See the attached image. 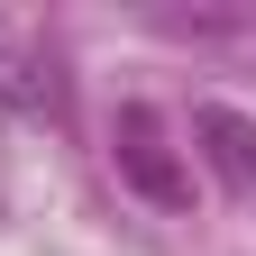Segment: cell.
<instances>
[{"mask_svg":"<svg viewBox=\"0 0 256 256\" xmlns=\"http://www.w3.org/2000/svg\"><path fill=\"white\" fill-rule=\"evenodd\" d=\"M0 110L10 119H64L74 110V74L46 28H0Z\"/></svg>","mask_w":256,"mask_h":256,"instance_id":"6da1fadb","label":"cell"},{"mask_svg":"<svg viewBox=\"0 0 256 256\" xmlns=\"http://www.w3.org/2000/svg\"><path fill=\"white\" fill-rule=\"evenodd\" d=\"M110 156H119V174L138 183L146 202H165V210L192 192V174L174 165V146H165V119H156V110H119V128H110Z\"/></svg>","mask_w":256,"mask_h":256,"instance_id":"7a4b0ae2","label":"cell"},{"mask_svg":"<svg viewBox=\"0 0 256 256\" xmlns=\"http://www.w3.org/2000/svg\"><path fill=\"white\" fill-rule=\"evenodd\" d=\"M192 138L210 146L220 183H238V192L256 183V119H238V110H220V101H210V110H192Z\"/></svg>","mask_w":256,"mask_h":256,"instance_id":"3957f363","label":"cell"}]
</instances>
